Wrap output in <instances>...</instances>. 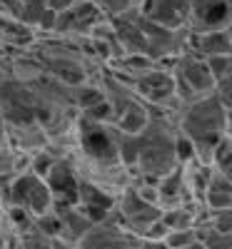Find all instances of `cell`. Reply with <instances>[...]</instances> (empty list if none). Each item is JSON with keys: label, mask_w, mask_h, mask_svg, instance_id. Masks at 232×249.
I'll list each match as a JSON object with an SVG mask.
<instances>
[{"label": "cell", "mask_w": 232, "mask_h": 249, "mask_svg": "<svg viewBox=\"0 0 232 249\" xmlns=\"http://www.w3.org/2000/svg\"><path fill=\"white\" fill-rule=\"evenodd\" d=\"M10 202L15 207L25 210L30 217H40L53 210V192L43 177H38L35 172H20L13 177L10 184Z\"/></svg>", "instance_id": "6da1fadb"}, {"label": "cell", "mask_w": 232, "mask_h": 249, "mask_svg": "<svg viewBox=\"0 0 232 249\" xmlns=\"http://www.w3.org/2000/svg\"><path fill=\"white\" fill-rule=\"evenodd\" d=\"M193 43L197 48V53L205 55H220V53H230V33L227 28H215V30H200L193 33Z\"/></svg>", "instance_id": "7a4b0ae2"}, {"label": "cell", "mask_w": 232, "mask_h": 249, "mask_svg": "<svg viewBox=\"0 0 232 249\" xmlns=\"http://www.w3.org/2000/svg\"><path fill=\"white\" fill-rule=\"evenodd\" d=\"M93 3H95L102 13L120 18V15L130 13V10H137V5L142 3V0H93Z\"/></svg>", "instance_id": "3957f363"}, {"label": "cell", "mask_w": 232, "mask_h": 249, "mask_svg": "<svg viewBox=\"0 0 232 249\" xmlns=\"http://www.w3.org/2000/svg\"><path fill=\"white\" fill-rule=\"evenodd\" d=\"M48 219H53V230H48V234L53 232V234H60V214H55L53 217V210L50 212H45V214H40V217H35V222H38V227H45V222ZM50 227V224H48Z\"/></svg>", "instance_id": "277c9868"}, {"label": "cell", "mask_w": 232, "mask_h": 249, "mask_svg": "<svg viewBox=\"0 0 232 249\" xmlns=\"http://www.w3.org/2000/svg\"><path fill=\"white\" fill-rule=\"evenodd\" d=\"M75 3H80V0H48V5H50L53 10H65V8H70V5H75Z\"/></svg>", "instance_id": "5b68a950"}, {"label": "cell", "mask_w": 232, "mask_h": 249, "mask_svg": "<svg viewBox=\"0 0 232 249\" xmlns=\"http://www.w3.org/2000/svg\"><path fill=\"white\" fill-rule=\"evenodd\" d=\"M3 127H5V124H3V120H0V142H3V137H5V130Z\"/></svg>", "instance_id": "8992f818"}]
</instances>
